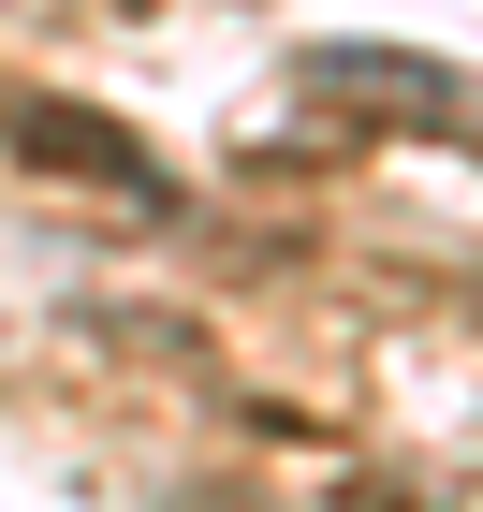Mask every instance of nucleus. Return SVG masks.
Here are the masks:
<instances>
[{"label":"nucleus","mask_w":483,"mask_h":512,"mask_svg":"<svg viewBox=\"0 0 483 512\" xmlns=\"http://www.w3.org/2000/svg\"><path fill=\"white\" fill-rule=\"evenodd\" d=\"M293 88L308 103H352V118H381V132H425V147H469L483 161V74H454V59H410V44H308L293 59Z\"/></svg>","instance_id":"obj_1"},{"label":"nucleus","mask_w":483,"mask_h":512,"mask_svg":"<svg viewBox=\"0 0 483 512\" xmlns=\"http://www.w3.org/2000/svg\"><path fill=\"white\" fill-rule=\"evenodd\" d=\"M469 322H483V278H469Z\"/></svg>","instance_id":"obj_3"},{"label":"nucleus","mask_w":483,"mask_h":512,"mask_svg":"<svg viewBox=\"0 0 483 512\" xmlns=\"http://www.w3.org/2000/svg\"><path fill=\"white\" fill-rule=\"evenodd\" d=\"M0 132H30L44 176H74V191H118L132 220H161V161L132 147V118H103V103H59V88H0Z\"/></svg>","instance_id":"obj_2"}]
</instances>
